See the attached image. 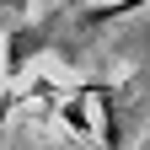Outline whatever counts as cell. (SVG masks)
Segmentation results:
<instances>
[{
  "label": "cell",
  "instance_id": "1",
  "mask_svg": "<svg viewBox=\"0 0 150 150\" xmlns=\"http://www.w3.org/2000/svg\"><path fill=\"white\" fill-rule=\"evenodd\" d=\"M0 43H6V70H11V81H16L38 54L59 48V27H54V22H16V27L0 32Z\"/></svg>",
  "mask_w": 150,
  "mask_h": 150
},
{
  "label": "cell",
  "instance_id": "2",
  "mask_svg": "<svg viewBox=\"0 0 150 150\" xmlns=\"http://www.w3.org/2000/svg\"><path fill=\"white\" fill-rule=\"evenodd\" d=\"M81 97L97 112V129H102V150H123V134H118V91L112 86H81Z\"/></svg>",
  "mask_w": 150,
  "mask_h": 150
},
{
  "label": "cell",
  "instance_id": "3",
  "mask_svg": "<svg viewBox=\"0 0 150 150\" xmlns=\"http://www.w3.org/2000/svg\"><path fill=\"white\" fill-rule=\"evenodd\" d=\"M150 0H102V6H86L81 16H75V27L81 32H102L107 22H118V16H134V11H145Z\"/></svg>",
  "mask_w": 150,
  "mask_h": 150
},
{
  "label": "cell",
  "instance_id": "4",
  "mask_svg": "<svg viewBox=\"0 0 150 150\" xmlns=\"http://www.w3.org/2000/svg\"><path fill=\"white\" fill-rule=\"evenodd\" d=\"M27 6L32 0H0V22H6V16H27Z\"/></svg>",
  "mask_w": 150,
  "mask_h": 150
}]
</instances>
